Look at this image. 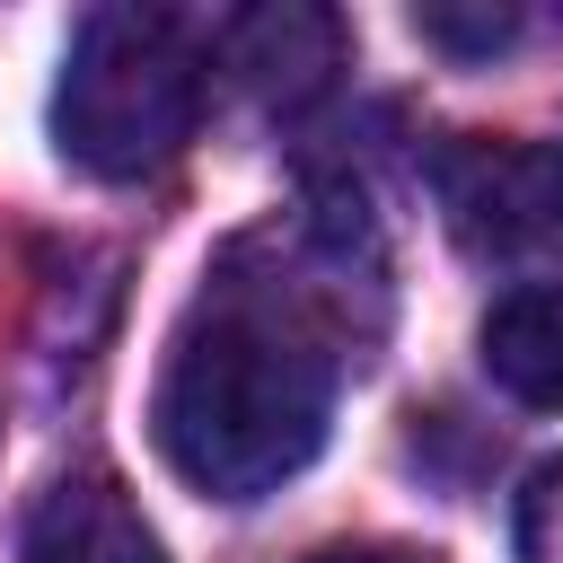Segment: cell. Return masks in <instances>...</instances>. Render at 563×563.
<instances>
[{
	"mask_svg": "<svg viewBox=\"0 0 563 563\" xmlns=\"http://www.w3.org/2000/svg\"><path fill=\"white\" fill-rule=\"evenodd\" d=\"M202 44L185 18L167 9H88L70 26V53H62V88H53V141L70 167L106 176V185H132V176H158L194 123H202Z\"/></svg>",
	"mask_w": 563,
	"mask_h": 563,
	"instance_id": "cell-2",
	"label": "cell"
},
{
	"mask_svg": "<svg viewBox=\"0 0 563 563\" xmlns=\"http://www.w3.org/2000/svg\"><path fill=\"white\" fill-rule=\"evenodd\" d=\"M334 413V352L299 290L273 282H211L202 308L176 325L150 431L176 484L211 501H264L282 493L317 449Z\"/></svg>",
	"mask_w": 563,
	"mask_h": 563,
	"instance_id": "cell-1",
	"label": "cell"
},
{
	"mask_svg": "<svg viewBox=\"0 0 563 563\" xmlns=\"http://www.w3.org/2000/svg\"><path fill=\"white\" fill-rule=\"evenodd\" d=\"M308 563H449V554H431V545H325Z\"/></svg>",
	"mask_w": 563,
	"mask_h": 563,
	"instance_id": "cell-9",
	"label": "cell"
},
{
	"mask_svg": "<svg viewBox=\"0 0 563 563\" xmlns=\"http://www.w3.org/2000/svg\"><path fill=\"white\" fill-rule=\"evenodd\" d=\"M475 352L510 405L563 413V282H519L510 299H493L475 325Z\"/></svg>",
	"mask_w": 563,
	"mask_h": 563,
	"instance_id": "cell-5",
	"label": "cell"
},
{
	"mask_svg": "<svg viewBox=\"0 0 563 563\" xmlns=\"http://www.w3.org/2000/svg\"><path fill=\"white\" fill-rule=\"evenodd\" d=\"M229 62L264 88V97H308L334 62H343V26L325 9H246L229 26Z\"/></svg>",
	"mask_w": 563,
	"mask_h": 563,
	"instance_id": "cell-6",
	"label": "cell"
},
{
	"mask_svg": "<svg viewBox=\"0 0 563 563\" xmlns=\"http://www.w3.org/2000/svg\"><path fill=\"white\" fill-rule=\"evenodd\" d=\"M18 563H167V545L141 519V501L123 493V475L79 466L35 493V510L18 528Z\"/></svg>",
	"mask_w": 563,
	"mask_h": 563,
	"instance_id": "cell-4",
	"label": "cell"
},
{
	"mask_svg": "<svg viewBox=\"0 0 563 563\" xmlns=\"http://www.w3.org/2000/svg\"><path fill=\"white\" fill-rule=\"evenodd\" d=\"M510 554L519 563H563V457L528 475L519 519H510Z\"/></svg>",
	"mask_w": 563,
	"mask_h": 563,
	"instance_id": "cell-8",
	"label": "cell"
},
{
	"mask_svg": "<svg viewBox=\"0 0 563 563\" xmlns=\"http://www.w3.org/2000/svg\"><path fill=\"white\" fill-rule=\"evenodd\" d=\"M413 35L440 44V53H457V62H475V53H501L519 35V9L510 0H422L413 9Z\"/></svg>",
	"mask_w": 563,
	"mask_h": 563,
	"instance_id": "cell-7",
	"label": "cell"
},
{
	"mask_svg": "<svg viewBox=\"0 0 563 563\" xmlns=\"http://www.w3.org/2000/svg\"><path fill=\"white\" fill-rule=\"evenodd\" d=\"M431 185H440L457 246H475V255H554L563 246V150H545V141H449Z\"/></svg>",
	"mask_w": 563,
	"mask_h": 563,
	"instance_id": "cell-3",
	"label": "cell"
}]
</instances>
